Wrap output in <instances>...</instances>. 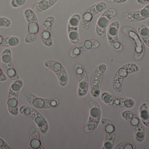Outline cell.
<instances>
[{
    "instance_id": "1",
    "label": "cell",
    "mask_w": 149,
    "mask_h": 149,
    "mask_svg": "<svg viewBox=\"0 0 149 149\" xmlns=\"http://www.w3.org/2000/svg\"><path fill=\"white\" fill-rule=\"evenodd\" d=\"M24 15L28 24V32L24 41L27 43H31L36 41L39 32L38 19L34 10L30 8L25 9Z\"/></svg>"
},
{
    "instance_id": "2",
    "label": "cell",
    "mask_w": 149,
    "mask_h": 149,
    "mask_svg": "<svg viewBox=\"0 0 149 149\" xmlns=\"http://www.w3.org/2000/svg\"><path fill=\"white\" fill-rule=\"evenodd\" d=\"M140 69L139 66L134 63H129L120 67L115 73L113 78V87L117 93H120L122 91L123 83L129 75L137 72Z\"/></svg>"
},
{
    "instance_id": "3",
    "label": "cell",
    "mask_w": 149,
    "mask_h": 149,
    "mask_svg": "<svg viewBox=\"0 0 149 149\" xmlns=\"http://www.w3.org/2000/svg\"><path fill=\"white\" fill-rule=\"evenodd\" d=\"M122 116L133 127L136 141L139 143L143 141L145 138V129L138 115L134 112L126 110L123 112Z\"/></svg>"
},
{
    "instance_id": "4",
    "label": "cell",
    "mask_w": 149,
    "mask_h": 149,
    "mask_svg": "<svg viewBox=\"0 0 149 149\" xmlns=\"http://www.w3.org/2000/svg\"><path fill=\"white\" fill-rule=\"evenodd\" d=\"M101 116V109L100 104L95 101H90L89 117L84 128V131L87 134H91L94 132L100 124Z\"/></svg>"
},
{
    "instance_id": "5",
    "label": "cell",
    "mask_w": 149,
    "mask_h": 149,
    "mask_svg": "<svg viewBox=\"0 0 149 149\" xmlns=\"http://www.w3.org/2000/svg\"><path fill=\"white\" fill-rule=\"evenodd\" d=\"M101 99L106 105L119 108H132L135 105V101L133 99L115 96L107 92L102 93Z\"/></svg>"
},
{
    "instance_id": "6",
    "label": "cell",
    "mask_w": 149,
    "mask_h": 149,
    "mask_svg": "<svg viewBox=\"0 0 149 149\" xmlns=\"http://www.w3.org/2000/svg\"><path fill=\"white\" fill-rule=\"evenodd\" d=\"M107 5L104 1L95 3L88 8L81 17L80 23L83 29L88 31L90 29L91 22L94 17L107 8Z\"/></svg>"
},
{
    "instance_id": "7",
    "label": "cell",
    "mask_w": 149,
    "mask_h": 149,
    "mask_svg": "<svg viewBox=\"0 0 149 149\" xmlns=\"http://www.w3.org/2000/svg\"><path fill=\"white\" fill-rule=\"evenodd\" d=\"M26 99L29 104L35 108L41 109H48L56 107L60 101L56 98H44L38 97L31 93L26 95Z\"/></svg>"
},
{
    "instance_id": "8",
    "label": "cell",
    "mask_w": 149,
    "mask_h": 149,
    "mask_svg": "<svg viewBox=\"0 0 149 149\" xmlns=\"http://www.w3.org/2000/svg\"><path fill=\"white\" fill-rule=\"evenodd\" d=\"M123 33L134 41L135 47V59L136 60L142 59L145 52V48L143 40L138 32L134 28L130 27H123Z\"/></svg>"
},
{
    "instance_id": "9",
    "label": "cell",
    "mask_w": 149,
    "mask_h": 149,
    "mask_svg": "<svg viewBox=\"0 0 149 149\" xmlns=\"http://www.w3.org/2000/svg\"><path fill=\"white\" fill-rule=\"evenodd\" d=\"M107 69V65L102 64L98 65L94 71L90 91L91 96L93 98H98L100 95L102 80Z\"/></svg>"
},
{
    "instance_id": "10",
    "label": "cell",
    "mask_w": 149,
    "mask_h": 149,
    "mask_svg": "<svg viewBox=\"0 0 149 149\" xmlns=\"http://www.w3.org/2000/svg\"><path fill=\"white\" fill-rule=\"evenodd\" d=\"M117 10L113 8L106 10L98 18L96 23L95 31L99 37H105L107 29L111 20L116 16Z\"/></svg>"
},
{
    "instance_id": "11",
    "label": "cell",
    "mask_w": 149,
    "mask_h": 149,
    "mask_svg": "<svg viewBox=\"0 0 149 149\" xmlns=\"http://www.w3.org/2000/svg\"><path fill=\"white\" fill-rule=\"evenodd\" d=\"M102 125L105 132V139L102 149H113L115 143L116 133L115 127L113 122L107 118L101 120Z\"/></svg>"
},
{
    "instance_id": "12",
    "label": "cell",
    "mask_w": 149,
    "mask_h": 149,
    "mask_svg": "<svg viewBox=\"0 0 149 149\" xmlns=\"http://www.w3.org/2000/svg\"><path fill=\"white\" fill-rule=\"evenodd\" d=\"M44 65L55 73L60 86L64 87L67 85L69 80L68 73L64 66L60 62L54 59H49L45 62Z\"/></svg>"
},
{
    "instance_id": "13",
    "label": "cell",
    "mask_w": 149,
    "mask_h": 149,
    "mask_svg": "<svg viewBox=\"0 0 149 149\" xmlns=\"http://www.w3.org/2000/svg\"><path fill=\"white\" fill-rule=\"evenodd\" d=\"M55 21L54 17L49 16L44 19L40 28V36L41 41L44 45L48 47H52L53 45L51 30Z\"/></svg>"
},
{
    "instance_id": "14",
    "label": "cell",
    "mask_w": 149,
    "mask_h": 149,
    "mask_svg": "<svg viewBox=\"0 0 149 149\" xmlns=\"http://www.w3.org/2000/svg\"><path fill=\"white\" fill-rule=\"evenodd\" d=\"M75 70L78 76V95L80 97L86 96L89 88V80L86 71L82 65L79 64L75 65Z\"/></svg>"
},
{
    "instance_id": "15",
    "label": "cell",
    "mask_w": 149,
    "mask_h": 149,
    "mask_svg": "<svg viewBox=\"0 0 149 149\" xmlns=\"http://www.w3.org/2000/svg\"><path fill=\"white\" fill-rule=\"evenodd\" d=\"M120 27L119 21H114L109 25L107 32L109 44L113 50L117 51H121L123 49L118 37Z\"/></svg>"
},
{
    "instance_id": "16",
    "label": "cell",
    "mask_w": 149,
    "mask_h": 149,
    "mask_svg": "<svg viewBox=\"0 0 149 149\" xmlns=\"http://www.w3.org/2000/svg\"><path fill=\"white\" fill-rule=\"evenodd\" d=\"M81 20V16L79 14L72 15L68 21L67 33L70 42L76 45L80 42L79 33V26Z\"/></svg>"
},
{
    "instance_id": "17",
    "label": "cell",
    "mask_w": 149,
    "mask_h": 149,
    "mask_svg": "<svg viewBox=\"0 0 149 149\" xmlns=\"http://www.w3.org/2000/svg\"><path fill=\"white\" fill-rule=\"evenodd\" d=\"M99 46L100 43L97 40L94 39H86L75 45L70 51V55L71 57H76L85 52L96 49Z\"/></svg>"
},
{
    "instance_id": "18",
    "label": "cell",
    "mask_w": 149,
    "mask_h": 149,
    "mask_svg": "<svg viewBox=\"0 0 149 149\" xmlns=\"http://www.w3.org/2000/svg\"><path fill=\"white\" fill-rule=\"evenodd\" d=\"M123 17L126 21L131 22L145 21L149 18V3L139 10L125 12Z\"/></svg>"
},
{
    "instance_id": "19",
    "label": "cell",
    "mask_w": 149,
    "mask_h": 149,
    "mask_svg": "<svg viewBox=\"0 0 149 149\" xmlns=\"http://www.w3.org/2000/svg\"><path fill=\"white\" fill-rule=\"evenodd\" d=\"M34 122L42 134H45L48 133L49 125L46 119L38 111L31 108V112L27 116Z\"/></svg>"
},
{
    "instance_id": "20",
    "label": "cell",
    "mask_w": 149,
    "mask_h": 149,
    "mask_svg": "<svg viewBox=\"0 0 149 149\" xmlns=\"http://www.w3.org/2000/svg\"><path fill=\"white\" fill-rule=\"evenodd\" d=\"M30 146L32 149H44L42 145L40 138V129L37 127H34L30 134Z\"/></svg>"
},
{
    "instance_id": "21",
    "label": "cell",
    "mask_w": 149,
    "mask_h": 149,
    "mask_svg": "<svg viewBox=\"0 0 149 149\" xmlns=\"http://www.w3.org/2000/svg\"><path fill=\"white\" fill-rule=\"evenodd\" d=\"M58 0H41L34 4L33 10L37 12H42L54 6Z\"/></svg>"
},
{
    "instance_id": "22",
    "label": "cell",
    "mask_w": 149,
    "mask_h": 149,
    "mask_svg": "<svg viewBox=\"0 0 149 149\" xmlns=\"http://www.w3.org/2000/svg\"><path fill=\"white\" fill-rule=\"evenodd\" d=\"M20 42V39L17 37L0 35V47H14L18 45Z\"/></svg>"
},
{
    "instance_id": "23",
    "label": "cell",
    "mask_w": 149,
    "mask_h": 149,
    "mask_svg": "<svg viewBox=\"0 0 149 149\" xmlns=\"http://www.w3.org/2000/svg\"><path fill=\"white\" fill-rule=\"evenodd\" d=\"M3 70L7 76L13 81L19 79V76L14 67L12 60L7 64H2Z\"/></svg>"
},
{
    "instance_id": "24",
    "label": "cell",
    "mask_w": 149,
    "mask_h": 149,
    "mask_svg": "<svg viewBox=\"0 0 149 149\" xmlns=\"http://www.w3.org/2000/svg\"><path fill=\"white\" fill-rule=\"evenodd\" d=\"M23 81L22 80L14 81L10 87L8 98L11 97L18 98L19 92L23 86Z\"/></svg>"
},
{
    "instance_id": "25",
    "label": "cell",
    "mask_w": 149,
    "mask_h": 149,
    "mask_svg": "<svg viewBox=\"0 0 149 149\" xmlns=\"http://www.w3.org/2000/svg\"><path fill=\"white\" fill-rule=\"evenodd\" d=\"M140 117L142 123L149 128V109L146 102H143L140 106Z\"/></svg>"
},
{
    "instance_id": "26",
    "label": "cell",
    "mask_w": 149,
    "mask_h": 149,
    "mask_svg": "<svg viewBox=\"0 0 149 149\" xmlns=\"http://www.w3.org/2000/svg\"><path fill=\"white\" fill-rule=\"evenodd\" d=\"M8 109L9 112L11 114L15 116H16L18 115V98L17 97H11L8 98Z\"/></svg>"
},
{
    "instance_id": "27",
    "label": "cell",
    "mask_w": 149,
    "mask_h": 149,
    "mask_svg": "<svg viewBox=\"0 0 149 149\" xmlns=\"http://www.w3.org/2000/svg\"><path fill=\"white\" fill-rule=\"evenodd\" d=\"M138 31L145 44L149 47V29L144 24L138 26Z\"/></svg>"
},
{
    "instance_id": "28",
    "label": "cell",
    "mask_w": 149,
    "mask_h": 149,
    "mask_svg": "<svg viewBox=\"0 0 149 149\" xmlns=\"http://www.w3.org/2000/svg\"><path fill=\"white\" fill-rule=\"evenodd\" d=\"M116 149H141L136 145L128 142H123L118 143L115 148Z\"/></svg>"
},
{
    "instance_id": "29",
    "label": "cell",
    "mask_w": 149,
    "mask_h": 149,
    "mask_svg": "<svg viewBox=\"0 0 149 149\" xmlns=\"http://www.w3.org/2000/svg\"><path fill=\"white\" fill-rule=\"evenodd\" d=\"M11 21L10 19L4 17L0 16V27L8 28L11 25Z\"/></svg>"
},
{
    "instance_id": "30",
    "label": "cell",
    "mask_w": 149,
    "mask_h": 149,
    "mask_svg": "<svg viewBox=\"0 0 149 149\" xmlns=\"http://www.w3.org/2000/svg\"><path fill=\"white\" fill-rule=\"evenodd\" d=\"M27 1V0H11L10 5L13 8H19L23 6Z\"/></svg>"
},
{
    "instance_id": "31",
    "label": "cell",
    "mask_w": 149,
    "mask_h": 149,
    "mask_svg": "<svg viewBox=\"0 0 149 149\" xmlns=\"http://www.w3.org/2000/svg\"><path fill=\"white\" fill-rule=\"evenodd\" d=\"M107 2L113 4H121L127 1L128 0H103Z\"/></svg>"
},
{
    "instance_id": "32",
    "label": "cell",
    "mask_w": 149,
    "mask_h": 149,
    "mask_svg": "<svg viewBox=\"0 0 149 149\" xmlns=\"http://www.w3.org/2000/svg\"><path fill=\"white\" fill-rule=\"evenodd\" d=\"M10 148L0 138V149H10Z\"/></svg>"
},
{
    "instance_id": "33",
    "label": "cell",
    "mask_w": 149,
    "mask_h": 149,
    "mask_svg": "<svg viewBox=\"0 0 149 149\" xmlns=\"http://www.w3.org/2000/svg\"><path fill=\"white\" fill-rule=\"evenodd\" d=\"M7 78L2 70L0 68V81H4L7 80Z\"/></svg>"
},
{
    "instance_id": "34",
    "label": "cell",
    "mask_w": 149,
    "mask_h": 149,
    "mask_svg": "<svg viewBox=\"0 0 149 149\" xmlns=\"http://www.w3.org/2000/svg\"><path fill=\"white\" fill-rule=\"evenodd\" d=\"M137 2L139 4L144 5L149 3V0H137Z\"/></svg>"
},
{
    "instance_id": "35",
    "label": "cell",
    "mask_w": 149,
    "mask_h": 149,
    "mask_svg": "<svg viewBox=\"0 0 149 149\" xmlns=\"http://www.w3.org/2000/svg\"><path fill=\"white\" fill-rule=\"evenodd\" d=\"M148 28L149 29V20H148Z\"/></svg>"
}]
</instances>
